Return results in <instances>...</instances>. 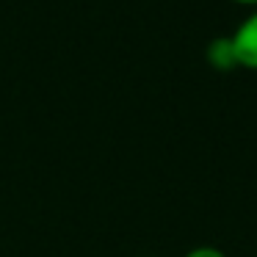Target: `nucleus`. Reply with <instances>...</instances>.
I'll list each match as a JSON object with an SVG mask.
<instances>
[{"label": "nucleus", "mask_w": 257, "mask_h": 257, "mask_svg": "<svg viewBox=\"0 0 257 257\" xmlns=\"http://www.w3.org/2000/svg\"><path fill=\"white\" fill-rule=\"evenodd\" d=\"M207 64H210L213 69H218V72H229V69L238 67L229 36H218V39H213L210 45H207Z\"/></svg>", "instance_id": "f03ea898"}, {"label": "nucleus", "mask_w": 257, "mask_h": 257, "mask_svg": "<svg viewBox=\"0 0 257 257\" xmlns=\"http://www.w3.org/2000/svg\"><path fill=\"white\" fill-rule=\"evenodd\" d=\"M235 3H240V6H257V0H235Z\"/></svg>", "instance_id": "20e7f679"}, {"label": "nucleus", "mask_w": 257, "mask_h": 257, "mask_svg": "<svg viewBox=\"0 0 257 257\" xmlns=\"http://www.w3.org/2000/svg\"><path fill=\"white\" fill-rule=\"evenodd\" d=\"M235 50V61L243 69H254L257 72V12H251L238 28L229 34Z\"/></svg>", "instance_id": "f257e3e1"}, {"label": "nucleus", "mask_w": 257, "mask_h": 257, "mask_svg": "<svg viewBox=\"0 0 257 257\" xmlns=\"http://www.w3.org/2000/svg\"><path fill=\"white\" fill-rule=\"evenodd\" d=\"M185 257H227V254L216 246H194L191 251H185Z\"/></svg>", "instance_id": "7ed1b4c3"}]
</instances>
